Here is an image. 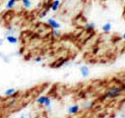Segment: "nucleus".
<instances>
[{"label":"nucleus","instance_id":"0eeeda50","mask_svg":"<svg viewBox=\"0 0 125 118\" xmlns=\"http://www.w3.org/2000/svg\"><path fill=\"white\" fill-rule=\"evenodd\" d=\"M60 4H61V1H60V0H54V1L50 4V8H51V10L54 11V12L58 11V9H59V7H60Z\"/></svg>","mask_w":125,"mask_h":118},{"label":"nucleus","instance_id":"f03ea898","mask_svg":"<svg viewBox=\"0 0 125 118\" xmlns=\"http://www.w3.org/2000/svg\"><path fill=\"white\" fill-rule=\"evenodd\" d=\"M46 24L51 29H56V30H60L61 29V24L58 21H56L55 19H53V18H48L46 20Z\"/></svg>","mask_w":125,"mask_h":118},{"label":"nucleus","instance_id":"2eb2a0df","mask_svg":"<svg viewBox=\"0 0 125 118\" xmlns=\"http://www.w3.org/2000/svg\"><path fill=\"white\" fill-rule=\"evenodd\" d=\"M51 34L54 38H60L62 33L59 31V30H56V29H52V31H51Z\"/></svg>","mask_w":125,"mask_h":118},{"label":"nucleus","instance_id":"f3484780","mask_svg":"<svg viewBox=\"0 0 125 118\" xmlns=\"http://www.w3.org/2000/svg\"><path fill=\"white\" fill-rule=\"evenodd\" d=\"M42 61V56H38V57L35 58V62H37V63H40Z\"/></svg>","mask_w":125,"mask_h":118},{"label":"nucleus","instance_id":"1a4fd4ad","mask_svg":"<svg viewBox=\"0 0 125 118\" xmlns=\"http://www.w3.org/2000/svg\"><path fill=\"white\" fill-rule=\"evenodd\" d=\"M50 10H51V8H50V4H49V5H48V6H47V7H46V8H45L42 13H40V14H39V18H40V19L44 18V17L48 14V12H49Z\"/></svg>","mask_w":125,"mask_h":118},{"label":"nucleus","instance_id":"7ed1b4c3","mask_svg":"<svg viewBox=\"0 0 125 118\" xmlns=\"http://www.w3.org/2000/svg\"><path fill=\"white\" fill-rule=\"evenodd\" d=\"M80 109H81L80 105H78V104H74V105H71V106L68 108L67 112H68L69 115H76V114L80 111Z\"/></svg>","mask_w":125,"mask_h":118},{"label":"nucleus","instance_id":"6e6552de","mask_svg":"<svg viewBox=\"0 0 125 118\" xmlns=\"http://www.w3.org/2000/svg\"><path fill=\"white\" fill-rule=\"evenodd\" d=\"M111 28H112V26H111L110 22H108V23H105V24L103 26L102 30H103V32H104V34H109L110 31H111Z\"/></svg>","mask_w":125,"mask_h":118},{"label":"nucleus","instance_id":"f257e3e1","mask_svg":"<svg viewBox=\"0 0 125 118\" xmlns=\"http://www.w3.org/2000/svg\"><path fill=\"white\" fill-rule=\"evenodd\" d=\"M125 92V85H120L116 87H112L103 95V99H113L119 96L122 95V93Z\"/></svg>","mask_w":125,"mask_h":118},{"label":"nucleus","instance_id":"20e7f679","mask_svg":"<svg viewBox=\"0 0 125 118\" xmlns=\"http://www.w3.org/2000/svg\"><path fill=\"white\" fill-rule=\"evenodd\" d=\"M90 73L91 72H90V69H89L88 66L83 65V66L80 67V74H81V76L83 78H88L90 76Z\"/></svg>","mask_w":125,"mask_h":118},{"label":"nucleus","instance_id":"9d476101","mask_svg":"<svg viewBox=\"0 0 125 118\" xmlns=\"http://www.w3.org/2000/svg\"><path fill=\"white\" fill-rule=\"evenodd\" d=\"M16 3H17V0H8V2L6 4V9H8V10L13 9L15 7Z\"/></svg>","mask_w":125,"mask_h":118},{"label":"nucleus","instance_id":"f8f14e48","mask_svg":"<svg viewBox=\"0 0 125 118\" xmlns=\"http://www.w3.org/2000/svg\"><path fill=\"white\" fill-rule=\"evenodd\" d=\"M21 1H22V4H23L24 8H26V9H30L33 5L31 0H21Z\"/></svg>","mask_w":125,"mask_h":118},{"label":"nucleus","instance_id":"dca6fc26","mask_svg":"<svg viewBox=\"0 0 125 118\" xmlns=\"http://www.w3.org/2000/svg\"><path fill=\"white\" fill-rule=\"evenodd\" d=\"M94 105V103L93 102H85V103H83V107H84V109H90L92 106Z\"/></svg>","mask_w":125,"mask_h":118},{"label":"nucleus","instance_id":"ddd939ff","mask_svg":"<svg viewBox=\"0 0 125 118\" xmlns=\"http://www.w3.org/2000/svg\"><path fill=\"white\" fill-rule=\"evenodd\" d=\"M51 102H52V101H51V98L46 96V98H45V100H44V102H43V106H44L45 108L49 109V108L51 107Z\"/></svg>","mask_w":125,"mask_h":118},{"label":"nucleus","instance_id":"39448f33","mask_svg":"<svg viewBox=\"0 0 125 118\" xmlns=\"http://www.w3.org/2000/svg\"><path fill=\"white\" fill-rule=\"evenodd\" d=\"M6 40H7L10 44H17L18 41H19L18 38H17L16 36H13V35H8V36H6Z\"/></svg>","mask_w":125,"mask_h":118},{"label":"nucleus","instance_id":"423d86ee","mask_svg":"<svg viewBox=\"0 0 125 118\" xmlns=\"http://www.w3.org/2000/svg\"><path fill=\"white\" fill-rule=\"evenodd\" d=\"M16 93H17L16 88H8V90H6L4 92V96L5 97H8V98H12V97H15L16 96Z\"/></svg>","mask_w":125,"mask_h":118},{"label":"nucleus","instance_id":"a211bd4d","mask_svg":"<svg viewBox=\"0 0 125 118\" xmlns=\"http://www.w3.org/2000/svg\"><path fill=\"white\" fill-rule=\"evenodd\" d=\"M121 39H122L123 40H125V32L122 34V36H121Z\"/></svg>","mask_w":125,"mask_h":118},{"label":"nucleus","instance_id":"4468645a","mask_svg":"<svg viewBox=\"0 0 125 118\" xmlns=\"http://www.w3.org/2000/svg\"><path fill=\"white\" fill-rule=\"evenodd\" d=\"M45 98H46V96H40V97L37 98L36 101H37L38 104H40V105H43V102H44Z\"/></svg>","mask_w":125,"mask_h":118},{"label":"nucleus","instance_id":"9b49d317","mask_svg":"<svg viewBox=\"0 0 125 118\" xmlns=\"http://www.w3.org/2000/svg\"><path fill=\"white\" fill-rule=\"evenodd\" d=\"M85 28H86L87 31L92 32V31H94V30L96 29V24H95V23H93V22H91V23H87Z\"/></svg>","mask_w":125,"mask_h":118}]
</instances>
